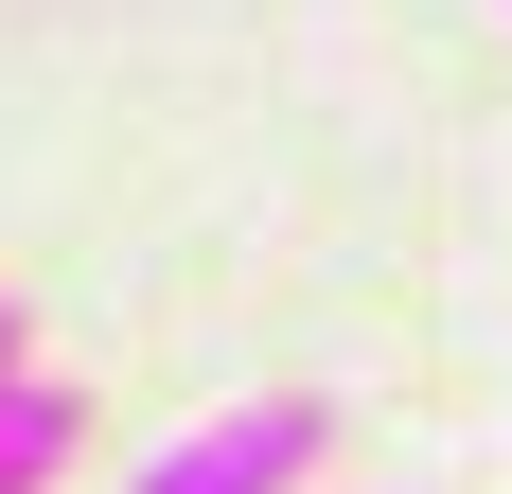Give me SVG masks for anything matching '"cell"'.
Instances as JSON below:
<instances>
[{
  "instance_id": "cell-1",
  "label": "cell",
  "mask_w": 512,
  "mask_h": 494,
  "mask_svg": "<svg viewBox=\"0 0 512 494\" xmlns=\"http://www.w3.org/2000/svg\"><path fill=\"white\" fill-rule=\"evenodd\" d=\"M318 442H336V406L248 389V406H195V424L142 459V494H301V477H318Z\"/></svg>"
},
{
  "instance_id": "cell-2",
  "label": "cell",
  "mask_w": 512,
  "mask_h": 494,
  "mask_svg": "<svg viewBox=\"0 0 512 494\" xmlns=\"http://www.w3.org/2000/svg\"><path fill=\"white\" fill-rule=\"evenodd\" d=\"M71 442H89V406L53 389V371H0V494H53Z\"/></svg>"
},
{
  "instance_id": "cell-3",
  "label": "cell",
  "mask_w": 512,
  "mask_h": 494,
  "mask_svg": "<svg viewBox=\"0 0 512 494\" xmlns=\"http://www.w3.org/2000/svg\"><path fill=\"white\" fill-rule=\"evenodd\" d=\"M0 371H18V300H0Z\"/></svg>"
}]
</instances>
